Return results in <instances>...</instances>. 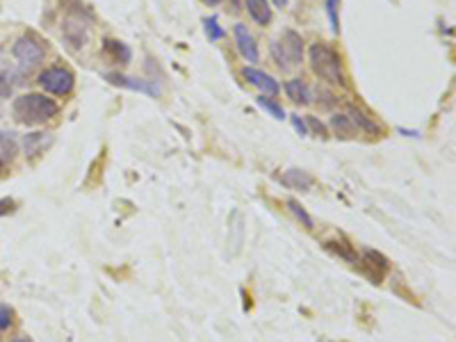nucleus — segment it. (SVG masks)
Here are the masks:
<instances>
[{
	"instance_id": "9",
	"label": "nucleus",
	"mask_w": 456,
	"mask_h": 342,
	"mask_svg": "<svg viewBox=\"0 0 456 342\" xmlns=\"http://www.w3.org/2000/svg\"><path fill=\"white\" fill-rule=\"evenodd\" d=\"M235 44H237V51L242 53V58L246 62H258V58H260L258 44H255L253 34L246 30V25H242V23L235 25Z\"/></svg>"
},
{
	"instance_id": "31",
	"label": "nucleus",
	"mask_w": 456,
	"mask_h": 342,
	"mask_svg": "<svg viewBox=\"0 0 456 342\" xmlns=\"http://www.w3.org/2000/svg\"><path fill=\"white\" fill-rule=\"evenodd\" d=\"M206 3H208V5H219L222 0H206Z\"/></svg>"
},
{
	"instance_id": "23",
	"label": "nucleus",
	"mask_w": 456,
	"mask_h": 342,
	"mask_svg": "<svg viewBox=\"0 0 456 342\" xmlns=\"http://www.w3.org/2000/svg\"><path fill=\"white\" fill-rule=\"evenodd\" d=\"M14 91V73L0 71V98H9Z\"/></svg>"
},
{
	"instance_id": "30",
	"label": "nucleus",
	"mask_w": 456,
	"mask_h": 342,
	"mask_svg": "<svg viewBox=\"0 0 456 342\" xmlns=\"http://www.w3.org/2000/svg\"><path fill=\"white\" fill-rule=\"evenodd\" d=\"M271 3L276 5V7H281V9H283V7H286V5L290 3V0H271Z\"/></svg>"
},
{
	"instance_id": "22",
	"label": "nucleus",
	"mask_w": 456,
	"mask_h": 342,
	"mask_svg": "<svg viewBox=\"0 0 456 342\" xmlns=\"http://www.w3.org/2000/svg\"><path fill=\"white\" fill-rule=\"evenodd\" d=\"M203 23H206V34H208V39H210V41H219V39H224V34H226V32H224V27L219 25V21H217L215 16L206 18Z\"/></svg>"
},
{
	"instance_id": "24",
	"label": "nucleus",
	"mask_w": 456,
	"mask_h": 342,
	"mask_svg": "<svg viewBox=\"0 0 456 342\" xmlns=\"http://www.w3.org/2000/svg\"><path fill=\"white\" fill-rule=\"evenodd\" d=\"M337 7H340V0H326V14L328 21H331V30L337 34L340 30V16H337Z\"/></svg>"
},
{
	"instance_id": "8",
	"label": "nucleus",
	"mask_w": 456,
	"mask_h": 342,
	"mask_svg": "<svg viewBox=\"0 0 456 342\" xmlns=\"http://www.w3.org/2000/svg\"><path fill=\"white\" fill-rule=\"evenodd\" d=\"M105 78L112 82V85L133 89V91H142V94H149V96H160V87L151 80H137L130 76H121V73H107Z\"/></svg>"
},
{
	"instance_id": "17",
	"label": "nucleus",
	"mask_w": 456,
	"mask_h": 342,
	"mask_svg": "<svg viewBox=\"0 0 456 342\" xmlns=\"http://www.w3.org/2000/svg\"><path fill=\"white\" fill-rule=\"evenodd\" d=\"M48 144H51V137H46L43 133L25 135V140H23V146H25V153H27V155H36V153H41Z\"/></svg>"
},
{
	"instance_id": "4",
	"label": "nucleus",
	"mask_w": 456,
	"mask_h": 342,
	"mask_svg": "<svg viewBox=\"0 0 456 342\" xmlns=\"http://www.w3.org/2000/svg\"><path fill=\"white\" fill-rule=\"evenodd\" d=\"M39 85L43 91H48V94L64 96L73 89V85H76V78H73V73L69 69L51 67L39 76Z\"/></svg>"
},
{
	"instance_id": "11",
	"label": "nucleus",
	"mask_w": 456,
	"mask_h": 342,
	"mask_svg": "<svg viewBox=\"0 0 456 342\" xmlns=\"http://www.w3.org/2000/svg\"><path fill=\"white\" fill-rule=\"evenodd\" d=\"M363 265L370 270V276L374 283H379L381 276L388 272V261L379 251H372V249H368V251L363 254Z\"/></svg>"
},
{
	"instance_id": "5",
	"label": "nucleus",
	"mask_w": 456,
	"mask_h": 342,
	"mask_svg": "<svg viewBox=\"0 0 456 342\" xmlns=\"http://www.w3.org/2000/svg\"><path fill=\"white\" fill-rule=\"evenodd\" d=\"M14 58L21 62V67H36L41 60H43V55H46V48H43V44L36 39V37L32 34H23L21 39H16L14 44Z\"/></svg>"
},
{
	"instance_id": "20",
	"label": "nucleus",
	"mask_w": 456,
	"mask_h": 342,
	"mask_svg": "<svg viewBox=\"0 0 456 342\" xmlns=\"http://www.w3.org/2000/svg\"><path fill=\"white\" fill-rule=\"evenodd\" d=\"M288 208H290L292 215H295V217H297V219L301 221V224L306 226V228H313V226H315L313 217H310L308 212H306L304 208H301V203H299V201H295V199H288Z\"/></svg>"
},
{
	"instance_id": "19",
	"label": "nucleus",
	"mask_w": 456,
	"mask_h": 342,
	"mask_svg": "<svg viewBox=\"0 0 456 342\" xmlns=\"http://www.w3.org/2000/svg\"><path fill=\"white\" fill-rule=\"evenodd\" d=\"M255 103H258V107H262L264 112H267L269 117L276 119V121H283V119H286V110H283L279 103H274L271 98H264V96H260V98H255Z\"/></svg>"
},
{
	"instance_id": "21",
	"label": "nucleus",
	"mask_w": 456,
	"mask_h": 342,
	"mask_svg": "<svg viewBox=\"0 0 456 342\" xmlns=\"http://www.w3.org/2000/svg\"><path fill=\"white\" fill-rule=\"evenodd\" d=\"M105 51L112 53L116 60H121V62H130V48H128V46L121 44V41H112V39H107V41H105Z\"/></svg>"
},
{
	"instance_id": "16",
	"label": "nucleus",
	"mask_w": 456,
	"mask_h": 342,
	"mask_svg": "<svg viewBox=\"0 0 456 342\" xmlns=\"http://www.w3.org/2000/svg\"><path fill=\"white\" fill-rule=\"evenodd\" d=\"M16 153H18V144L12 137V133H0V160L5 164L12 162L16 158Z\"/></svg>"
},
{
	"instance_id": "6",
	"label": "nucleus",
	"mask_w": 456,
	"mask_h": 342,
	"mask_svg": "<svg viewBox=\"0 0 456 342\" xmlns=\"http://www.w3.org/2000/svg\"><path fill=\"white\" fill-rule=\"evenodd\" d=\"M62 37L71 48H82V46L89 41V25L78 16H69V18H64Z\"/></svg>"
},
{
	"instance_id": "1",
	"label": "nucleus",
	"mask_w": 456,
	"mask_h": 342,
	"mask_svg": "<svg viewBox=\"0 0 456 342\" xmlns=\"http://www.w3.org/2000/svg\"><path fill=\"white\" fill-rule=\"evenodd\" d=\"M14 117L18 124L25 126H39L46 124L48 119L58 117L60 105L53 98H46L41 94H23L14 100Z\"/></svg>"
},
{
	"instance_id": "12",
	"label": "nucleus",
	"mask_w": 456,
	"mask_h": 342,
	"mask_svg": "<svg viewBox=\"0 0 456 342\" xmlns=\"http://www.w3.org/2000/svg\"><path fill=\"white\" fill-rule=\"evenodd\" d=\"M281 180H283V185H288V188H292V190H304V192H308L315 185L313 176H310L308 171H301V169L286 171L281 176Z\"/></svg>"
},
{
	"instance_id": "25",
	"label": "nucleus",
	"mask_w": 456,
	"mask_h": 342,
	"mask_svg": "<svg viewBox=\"0 0 456 342\" xmlns=\"http://www.w3.org/2000/svg\"><path fill=\"white\" fill-rule=\"evenodd\" d=\"M12 315H14V310L5 306V303H0V331L12 327Z\"/></svg>"
},
{
	"instance_id": "18",
	"label": "nucleus",
	"mask_w": 456,
	"mask_h": 342,
	"mask_svg": "<svg viewBox=\"0 0 456 342\" xmlns=\"http://www.w3.org/2000/svg\"><path fill=\"white\" fill-rule=\"evenodd\" d=\"M331 128L335 131V135H340V137H354L356 135V126L349 121V117L347 114H335L331 119Z\"/></svg>"
},
{
	"instance_id": "2",
	"label": "nucleus",
	"mask_w": 456,
	"mask_h": 342,
	"mask_svg": "<svg viewBox=\"0 0 456 342\" xmlns=\"http://www.w3.org/2000/svg\"><path fill=\"white\" fill-rule=\"evenodd\" d=\"M310 67L319 78L331 82V85H344V73H342V62L331 46L326 44H313L308 51Z\"/></svg>"
},
{
	"instance_id": "27",
	"label": "nucleus",
	"mask_w": 456,
	"mask_h": 342,
	"mask_svg": "<svg viewBox=\"0 0 456 342\" xmlns=\"http://www.w3.org/2000/svg\"><path fill=\"white\" fill-rule=\"evenodd\" d=\"M292 126H295V131H297L299 135H304V137H306V135H310V133H308V126H306V121H304V119H301V117H297V114L292 117Z\"/></svg>"
},
{
	"instance_id": "3",
	"label": "nucleus",
	"mask_w": 456,
	"mask_h": 342,
	"mask_svg": "<svg viewBox=\"0 0 456 342\" xmlns=\"http://www.w3.org/2000/svg\"><path fill=\"white\" fill-rule=\"evenodd\" d=\"M271 55L281 69L299 67L301 60H304V39H301V34L295 30H286L281 41L271 44Z\"/></svg>"
},
{
	"instance_id": "28",
	"label": "nucleus",
	"mask_w": 456,
	"mask_h": 342,
	"mask_svg": "<svg viewBox=\"0 0 456 342\" xmlns=\"http://www.w3.org/2000/svg\"><path fill=\"white\" fill-rule=\"evenodd\" d=\"M9 210H12V201H7V199L0 201V215H7Z\"/></svg>"
},
{
	"instance_id": "14",
	"label": "nucleus",
	"mask_w": 456,
	"mask_h": 342,
	"mask_svg": "<svg viewBox=\"0 0 456 342\" xmlns=\"http://www.w3.org/2000/svg\"><path fill=\"white\" fill-rule=\"evenodd\" d=\"M286 94H288V98L295 100V103H301V105L310 103V89L301 78H292L286 82Z\"/></svg>"
},
{
	"instance_id": "26",
	"label": "nucleus",
	"mask_w": 456,
	"mask_h": 342,
	"mask_svg": "<svg viewBox=\"0 0 456 342\" xmlns=\"http://www.w3.org/2000/svg\"><path fill=\"white\" fill-rule=\"evenodd\" d=\"M306 126H310V131H313L315 135H322V137L326 135V128H324V124H322V121H317L315 117H308V119H306Z\"/></svg>"
},
{
	"instance_id": "32",
	"label": "nucleus",
	"mask_w": 456,
	"mask_h": 342,
	"mask_svg": "<svg viewBox=\"0 0 456 342\" xmlns=\"http://www.w3.org/2000/svg\"><path fill=\"white\" fill-rule=\"evenodd\" d=\"M0 53H3V46H0Z\"/></svg>"
},
{
	"instance_id": "13",
	"label": "nucleus",
	"mask_w": 456,
	"mask_h": 342,
	"mask_svg": "<svg viewBox=\"0 0 456 342\" xmlns=\"http://www.w3.org/2000/svg\"><path fill=\"white\" fill-rule=\"evenodd\" d=\"M246 12L258 25H269L271 23V7L267 0H246Z\"/></svg>"
},
{
	"instance_id": "29",
	"label": "nucleus",
	"mask_w": 456,
	"mask_h": 342,
	"mask_svg": "<svg viewBox=\"0 0 456 342\" xmlns=\"http://www.w3.org/2000/svg\"><path fill=\"white\" fill-rule=\"evenodd\" d=\"M12 342H32V338H27V336H16V338H12Z\"/></svg>"
},
{
	"instance_id": "7",
	"label": "nucleus",
	"mask_w": 456,
	"mask_h": 342,
	"mask_svg": "<svg viewBox=\"0 0 456 342\" xmlns=\"http://www.w3.org/2000/svg\"><path fill=\"white\" fill-rule=\"evenodd\" d=\"M242 76H244L246 82H251L253 87H258L264 96H276L279 91H281L279 82L274 80L269 73H264V71L255 69V67H244V69H242Z\"/></svg>"
},
{
	"instance_id": "10",
	"label": "nucleus",
	"mask_w": 456,
	"mask_h": 342,
	"mask_svg": "<svg viewBox=\"0 0 456 342\" xmlns=\"http://www.w3.org/2000/svg\"><path fill=\"white\" fill-rule=\"evenodd\" d=\"M242 244H244V217L240 210H233L231 217H228V249H231V256L240 254Z\"/></svg>"
},
{
	"instance_id": "15",
	"label": "nucleus",
	"mask_w": 456,
	"mask_h": 342,
	"mask_svg": "<svg viewBox=\"0 0 456 342\" xmlns=\"http://www.w3.org/2000/svg\"><path fill=\"white\" fill-rule=\"evenodd\" d=\"M347 117H349V121L356 126V131H358V128H361V131H365V133H379V126L374 124L372 119L365 117L358 107H354V105H351V107H347Z\"/></svg>"
}]
</instances>
